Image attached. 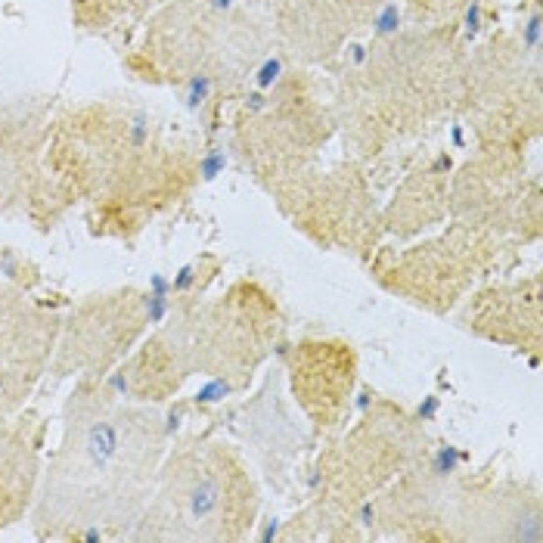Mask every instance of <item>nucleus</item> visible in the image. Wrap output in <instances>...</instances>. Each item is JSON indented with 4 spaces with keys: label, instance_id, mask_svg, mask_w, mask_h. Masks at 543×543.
<instances>
[{
    "label": "nucleus",
    "instance_id": "nucleus-1",
    "mask_svg": "<svg viewBox=\"0 0 543 543\" xmlns=\"http://www.w3.org/2000/svg\"><path fill=\"white\" fill-rule=\"evenodd\" d=\"M118 448H121V435H118V429H115L112 422L100 419V422H93L91 429H87L84 453H87V459H91L93 469H106V466L118 457Z\"/></svg>",
    "mask_w": 543,
    "mask_h": 543
},
{
    "label": "nucleus",
    "instance_id": "nucleus-2",
    "mask_svg": "<svg viewBox=\"0 0 543 543\" xmlns=\"http://www.w3.org/2000/svg\"><path fill=\"white\" fill-rule=\"evenodd\" d=\"M217 503H221V487H217L215 478H202L192 487V497H190L192 519H208V515H215Z\"/></svg>",
    "mask_w": 543,
    "mask_h": 543
},
{
    "label": "nucleus",
    "instance_id": "nucleus-3",
    "mask_svg": "<svg viewBox=\"0 0 543 543\" xmlns=\"http://www.w3.org/2000/svg\"><path fill=\"white\" fill-rule=\"evenodd\" d=\"M211 91V81L205 78V75H199V78H192L190 81V106L196 109V106H202L205 102V96H208Z\"/></svg>",
    "mask_w": 543,
    "mask_h": 543
},
{
    "label": "nucleus",
    "instance_id": "nucleus-4",
    "mask_svg": "<svg viewBox=\"0 0 543 543\" xmlns=\"http://www.w3.org/2000/svg\"><path fill=\"white\" fill-rule=\"evenodd\" d=\"M227 391H230V385L217 379V382L205 385V388H202V391H199V395H196V401H199V404H211V401H221V397L227 395Z\"/></svg>",
    "mask_w": 543,
    "mask_h": 543
},
{
    "label": "nucleus",
    "instance_id": "nucleus-5",
    "mask_svg": "<svg viewBox=\"0 0 543 543\" xmlns=\"http://www.w3.org/2000/svg\"><path fill=\"white\" fill-rule=\"evenodd\" d=\"M280 59H267L264 66H261V72H258V87H270L273 81L280 78Z\"/></svg>",
    "mask_w": 543,
    "mask_h": 543
},
{
    "label": "nucleus",
    "instance_id": "nucleus-6",
    "mask_svg": "<svg viewBox=\"0 0 543 543\" xmlns=\"http://www.w3.org/2000/svg\"><path fill=\"white\" fill-rule=\"evenodd\" d=\"M146 314H149V323H159L165 314H168V301L162 295H149L146 298Z\"/></svg>",
    "mask_w": 543,
    "mask_h": 543
},
{
    "label": "nucleus",
    "instance_id": "nucleus-7",
    "mask_svg": "<svg viewBox=\"0 0 543 543\" xmlns=\"http://www.w3.org/2000/svg\"><path fill=\"white\" fill-rule=\"evenodd\" d=\"M525 44H528V50H537V44H540V13H534L531 22L525 25Z\"/></svg>",
    "mask_w": 543,
    "mask_h": 543
},
{
    "label": "nucleus",
    "instance_id": "nucleus-8",
    "mask_svg": "<svg viewBox=\"0 0 543 543\" xmlns=\"http://www.w3.org/2000/svg\"><path fill=\"white\" fill-rule=\"evenodd\" d=\"M453 463H457V453H453L450 448L438 453V472H441V475H444V472H450V469H453Z\"/></svg>",
    "mask_w": 543,
    "mask_h": 543
},
{
    "label": "nucleus",
    "instance_id": "nucleus-9",
    "mask_svg": "<svg viewBox=\"0 0 543 543\" xmlns=\"http://www.w3.org/2000/svg\"><path fill=\"white\" fill-rule=\"evenodd\" d=\"M478 3H472V10L469 13H466V25H469V34H475L478 31Z\"/></svg>",
    "mask_w": 543,
    "mask_h": 543
},
{
    "label": "nucleus",
    "instance_id": "nucleus-10",
    "mask_svg": "<svg viewBox=\"0 0 543 543\" xmlns=\"http://www.w3.org/2000/svg\"><path fill=\"white\" fill-rule=\"evenodd\" d=\"M168 280H165V277H153V292H149V295H162V298H165V295H168Z\"/></svg>",
    "mask_w": 543,
    "mask_h": 543
},
{
    "label": "nucleus",
    "instance_id": "nucleus-11",
    "mask_svg": "<svg viewBox=\"0 0 543 543\" xmlns=\"http://www.w3.org/2000/svg\"><path fill=\"white\" fill-rule=\"evenodd\" d=\"M190 283H192V270H190V267H183V270H181V277L174 280V289H187Z\"/></svg>",
    "mask_w": 543,
    "mask_h": 543
},
{
    "label": "nucleus",
    "instance_id": "nucleus-12",
    "mask_svg": "<svg viewBox=\"0 0 543 543\" xmlns=\"http://www.w3.org/2000/svg\"><path fill=\"white\" fill-rule=\"evenodd\" d=\"M249 109H252V112H258V109H264V96H252V102H249Z\"/></svg>",
    "mask_w": 543,
    "mask_h": 543
}]
</instances>
